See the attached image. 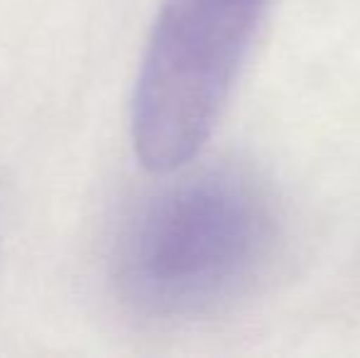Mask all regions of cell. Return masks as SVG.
<instances>
[{
    "mask_svg": "<svg viewBox=\"0 0 360 358\" xmlns=\"http://www.w3.org/2000/svg\"><path fill=\"white\" fill-rule=\"evenodd\" d=\"M280 241L267 189L238 167H206L150 194L115 243V282L152 319H204L248 297Z\"/></svg>",
    "mask_w": 360,
    "mask_h": 358,
    "instance_id": "obj_1",
    "label": "cell"
},
{
    "mask_svg": "<svg viewBox=\"0 0 360 358\" xmlns=\"http://www.w3.org/2000/svg\"><path fill=\"white\" fill-rule=\"evenodd\" d=\"M262 8L265 0H162L130 108L145 170L176 172L209 143Z\"/></svg>",
    "mask_w": 360,
    "mask_h": 358,
    "instance_id": "obj_2",
    "label": "cell"
}]
</instances>
